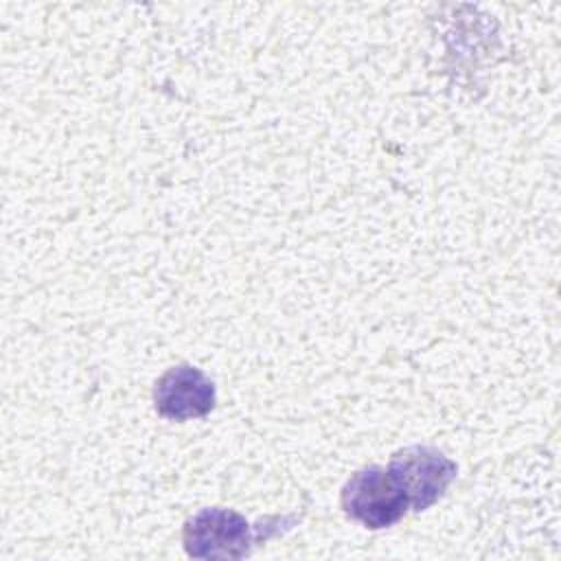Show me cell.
<instances>
[{
  "instance_id": "4",
  "label": "cell",
  "mask_w": 561,
  "mask_h": 561,
  "mask_svg": "<svg viewBox=\"0 0 561 561\" xmlns=\"http://www.w3.org/2000/svg\"><path fill=\"white\" fill-rule=\"evenodd\" d=\"M213 381L195 366L180 364L169 368L153 388L156 412L171 421L206 416L215 408Z\"/></svg>"
},
{
  "instance_id": "1",
  "label": "cell",
  "mask_w": 561,
  "mask_h": 561,
  "mask_svg": "<svg viewBox=\"0 0 561 561\" xmlns=\"http://www.w3.org/2000/svg\"><path fill=\"white\" fill-rule=\"evenodd\" d=\"M263 522L250 526L230 508H202L184 526V548L195 559H241L250 546L270 537Z\"/></svg>"
},
{
  "instance_id": "3",
  "label": "cell",
  "mask_w": 561,
  "mask_h": 561,
  "mask_svg": "<svg viewBox=\"0 0 561 561\" xmlns=\"http://www.w3.org/2000/svg\"><path fill=\"white\" fill-rule=\"evenodd\" d=\"M388 469L403 486L410 508H430L456 478V462L432 447H405L390 458Z\"/></svg>"
},
{
  "instance_id": "2",
  "label": "cell",
  "mask_w": 561,
  "mask_h": 561,
  "mask_svg": "<svg viewBox=\"0 0 561 561\" xmlns=\"http://www.w3.org/2000/svg\"><path fill=\"white\" fill-rule=\"evenodd\" d=\"M340 500L348 517L373 530L397 524L410 508L408 495L394 473L379 465L353 473L344 484Z\"/></svg>"
}]
</instances>
